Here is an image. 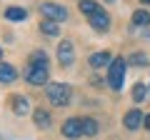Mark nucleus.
Segmentation results:
<instances>
[{"label": "nucleus", "mask_w": 150, "mask_h": 140, "mask_svg": "<svg viewBox=\"0 0 150 140\" xmlns=\"http://www.w3.org/2000/svg\"><path fill=\"white\" fill-rule=\"evenodd\" d=\"M0 58H3V50H0Z\"/></svg>", "instance_id": "obj_23"}, {"label": "nucleus", "mask_w": 150, "mask_h": 140, "mask_svg": "<svg viewBox=\"0 0 150 140\" xmlns=\"http://www.w3.org/2000/svg\"><path fill=\"white\" fill-rule=\"evenodd\" d=\"M88 20H90L93 30H98V33H105L108 28H110V18H108V13H105V10L95 13V15H93V18H88Z\"/></svg>", "instance_id": "obj_9"}, {"label": "nucleus", "mask_w": 150, "mask_h": 140, "mask_svg": "<svg viewBox=\"0 0 150 140\" xmlns=\"http://www.w3.org/2000/svg\"><path fill=\"white\" fill-rule=\"evenodd\" d=\"M125 68H128V60L123 58H115L108 68V85L112 90H120L123 88V80H125Z\"/></svg>", "instance_id": "obj_2"}, {"label": "nucleus", "mask_w": 150, "mask_h": 140, "mask_svg": "<svg viewBox=\"0 0 150 140\" xmlns=\"http://www.w3.org/2000/svg\"><path fill=\"white\" fill-rule=\"evenodd\" d=\"M128 63L130 65H138V68H140V65H148V55H145V53H133L128 58Z\"/></svg>", "instance_id": "obj_20"}, {"label": "nucleus", "mask_w": 150, "mask_h": 140, "mask_svg": "<svg viewBox=\"0 0 150 140\" xmlns=\"http://www.w3.org/2000/svg\"><path fill=\"white\" fill-rule=\"evenodd\" d=\"M143 125H145V128H148V130H150V113H148V115H145V123H143Z\"/></svg>", "instance_id": "obj_21"}, {"label": "nucleus", "mask_w": 150, "mask_h": 140, "mask_svg": "<svg viewBox=\"0 0 150 140\" xmlns=\"http://www.w3.org/2000/svg\"><path fill=\"white\" fill-rule=\"evenodd\" d=\"M33 123H35L38 128H43V130H48L50 125H53V118H50V113H48V110H43V108H38V110H33Z\"/></svg>", "instance_id": "obj_10"}, {"label": "nucleus", "mask_w": 150, "mask_h": 140, "mask_svg": "<svg viewBox=\"0 0 150 140\" xmlns=\"http://www.w3.org/2000/svg\"><path fill=\"white\" fill-rule=\"evenodd\" d=\"M63 135L65 138H80L83 135V118H68L63 123Z\"/></svg>", "instance_id": "obj_5"}, {"label": "nucleus", "mask_w": 150, "mask_h": 140, "mask_svg": "<svg viewBox=\"0 0 150 140\" xmlns=\"http://www.w3.org/2000/svg\"><path fill=\"white\" fill-rule=\"evenodd\" d=\"M78 8H80V13H85L88 18H93L95 13H100V10H103V8L98 5L95 0H78Z\"/></svg>", "instance_id": "obj_14"}, {"label": "nucleus", "mask_w": 150, "mask_h": 140, "mask_svg": "<svg viewBox=\"0 0 150 140\" xmlns=\"http://www.w3.org/2000/svg\"><path fill=\"white\" fill-rule=\"evenodd\" d=\"M112 60H115V58H112L110 50H98V53L90 55V65H93V68H105V65L110 68Z\"/></svg>", "instance_id": "obj_8"}, {"label": "nucleus", "mask_w": 150, "mask_h": 140, "mask_svg": "<svg viewBox=\"0 0 150 140\" xmlns=\"http://www.w3.org/2000/svg\"><path fill=\"white\" fill-rule=\"evenodd\" d=\"M140 3H145V5H150V0H140Z\"/></svg>", "instance_id": "obj_22"}, {"label": "nucleus", "mask_w": 150, "mask_h": 140, "mask_svg": "<svg viewBox=\"0 0 150 140\" xmlns=\"http://www.w3.org/2000/svg\"><path fill=\"white\" fill-rule=\"evenodd\" d=\"M148 90H150V88H148Z\"/></svg>", "instance_id": "obj_25"}, {"label": "nucleus", "mask_w": 150, "mask_h": 140, "mask_svg": "<svg viewBox=\"0 0 150 140\" xmlns=\"http://www.w3.org/2000/svg\"><path fill=\"white\" fill-rule=\"evenodd\" d=\"M13 110H15L18 115H28V113H33L30 105H28V98H25V95H15V98H13Z\"/></svg>", "instance_id": "obj_15"}, {"label": "nucleus", "mask_w": 150, "mask_h": 140, "mask_svg": "<svg viewBox=\"0 0 150 140\" xmlns=\"http://www.w3.org/2000/svg\"><path fill=\"white\" fill-rule=\"evenodd\" d=\"M45 98L53 108H65L70 103V85L65 83H48L45 85Z\"/></svg>", "instance_id": "obj_1"}, {"label": "nucleus", "mask_w": 150, "mask_h": 140, "mask_svg": "<svg viewBox=\"0 0 150 140\" xmlns=\"http://www.w3.org/2000/svg\"><path fill=\"white\" fill-rule=\"evenodd\" d=\"M108 3H112V0H108Z\"/></svg>", "instance_id": "obj_24"}, {"label": "nucleus", "mask_w": 150, "mask_h": 140, "mask_svg": "<svg viewBox=\"0 0 150 140\" xmlns=\"http://www.w3.org/2000/svg\"><path fill=\"white\" fill-rule=\"evenodd\" d=\"M148 93H150L148 88H145L143 83H138V85L133 88V100H135V103H143V100H145V95H148Z\"/></svg>", "instance_id": "obj_18"}, {"label": "nucleus", "mask_w": 150, "mask_h": 140, "mask_svg": "<svg viewBox=\"0 0 150 140\" xmlns=\"http://www.w3.org/2000/svg\"><path fill=\"white\" fill-rule=\"evenodd\" d=\"M40 33H43V35H48V38H55V35H60V25H58L55 20L43 18V20H40Z\"/></svg>", "instance_id": "obj_12"}, {"label": "nucleus", "mask_w": 150, "mask_h": 140, "mask_svg": "<svg viewBox=\"0 0 150 140\" xmlns=\"http://www.w3.org/2000/svg\"><path fill=\"white\" fill-rule=\"evenodd\" d=\"M133 25H138V28L150 25V13L148 10H135L133 13Z\"/></svg>", "instance_id": "obj_17"}, {"label": "nucleus", "mask_w": 150, "mask_h": 140, "mask_svg": "<svg viewBox=\"0 0 150 140\" xmlns=\"http://www.w3.org/2000/svg\"><path fill=\"white\" fill-rule=\"evenodd\" d=\"M30 65H48V55H45V50H35V53L30 55Z\"/></svg>", "instance_id": "obj_19"}, {"label": "nucleus", "mask_w": 150, "mask_h": 140, "mask_svg": "<svg viewBox=\"0 0 150 140\" xmlns=\"http://www.w3.org/2000/svg\"><path fill=\"white\" fill-rule=\"evenodd\" d=\"M48 65H28L25 73H23V78H25L30 85H48Z\"/></svg>", "instance_id": "obj_3"}, {"label": "nucleus", "mask_w": 150, "mask_h": 140, "mask_svg": "<svg viewBox=\"0 0 150 140\" xmlns=\"http://www.w3.org/2000/svg\"><path fill=\"white\" fill-rule=\"evenodd\" d=\"M5 20H10V23H18V20H25L28 18V10L25 8H18V5H10V8H5Z\"/></svg>", "instance_id": "obj_11"}, {"label": "nucleus", "mask_w": 150, "mask_h": 140, "mask_svg": "<svg viewBox=\"0 0 150 140\" xmlns=\"http://www.w3.org/2000/svg\"><path fill=\"white\" fill-rule=\"evenodd\" d=\"M98 130H100L98 120H93V118H83V135L93 138V135H98Z\"/></svg>", "instance_id": "obj_16"}, {"label": "nucleus", "mask_w": 150, "mask_h": 140, "mask_svg": "<svg viewBox=\"0 0 150 140\" xmlns=\"http://www.w3.org/2000/svg\"><path fill=\"white\" fill-rule=\"evenodd\" d=\"M40 13H43V18L55 20V23L68 20V8H65V5H58V3H40Z\"/></svg>", "instance_id": "obj_4"}, {"label": "nucleus", "mask_w": 150, "mask_h": 140, "mask_svg": "<svg viewBox=\"0 0 150 140\" xmlns=\"http://www.w3.org/2000/svg\"><path fill=\"white\" fill-rule=\"evenodd\" d=\"M143 123H145V118H143V113H140L138 108L128 110V113H125V118H123V125H125L128 130H138Z\"/></svg>", "instance_id": "obj_6"}, {"label": "nucleus", "mask_w": 150, "mask_h": 140, "mask_svg": "<svg viewBox=\"0 0 150 140\" xmlns=\"http://www.w3.org/2000/svg\"><path fill=\"white\" fill-rule=\"evenodd\" d=\"M73 43L70 40H60V45H58V63L60 65H70L73 63Z\"/></svg>", "instance_id": "obj_7"}, {"label": "nucleus", "mask_w": 150, "mask_h": 140, "mask_svg": "<svg viewBox=\"0 0 150 140\" xmlns=\"http://www.w3.org/2000/svg\"><path fill=\"white\" fill-rule=\"evenodd\" d=\"M18 78V70L10 63H0V83H13Z\"/></svg>", "instance_id": "obj_13"}]
</instances>
